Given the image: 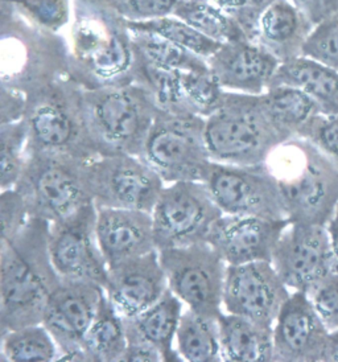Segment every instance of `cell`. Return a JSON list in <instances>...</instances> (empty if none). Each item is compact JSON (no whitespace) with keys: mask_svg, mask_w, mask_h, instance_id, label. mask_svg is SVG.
Segmentation results:
<instances>
[{"mask_svg":"<svg viewBox=\"0 0 338 362\" xmlns=\"http://www.w3.org/2000/svg\"><path fill=\"white\" fill-rule=\"evenodd\" d=\"M218 325L222 361L274 362V328L233 313H222Z\"/></svg>","mask_w":338,"mask_h":362,"instance_id":"484cf974","label":"cell"},{"mask_svg":"<svg viewBox=\"0 0 338 362\" xmlns=\"http://www.w3.org/2000/svg\"><path fill=\"white\" fill-rule=\"evenodd\" d=\"M205 138L211 160L237 165L263 164L289 141L269 118L260 94L228 90L206 118Z\"/></svg>","mask_w":338,"mask_h":362,"instance_id":"5b68a950","label":"cell"},{"mask_svg":"<svg viewBox=\"0 0 338 362\" xmlns=\"http://www.w3.org/2000/svg\"><path fill=\"white\" fill-rule=\"evenodd\" d=\"M172 15L221 44L249 39L238 21L209 0H177Z\"/></svg>","mask_w":338,"mask_h":362,"instance_id":"4dcf8cb0","label":"cell"},{"mask_svg":"<svg viewBox=\"0 0 338 362\" xmlns=\"http://www.w3.org/2000/svg\"><path fill=\"white\" fill-rule=\"evenodd\" d=\"M315 25L338 12V0H292Z\"/></svg>","mask_w":338,"mask_h":362,"instance_id":"7bdbcfd3","label":"cell"},{"mask_svg":"<svg viewBox=\"0 0 338 362\" xmlns=\"http://www.w3.org/2000/svg\"><path fill=\"white\" fill-rule=\"evenodd\" d=\"M127 344L124 320L105 293L83 339V362L122 361Z\"/></svg>","mask_w":338,"mask_h":362,"instance_id":"4316f807","label":"cell"},{"mask_svg":"<svg viewBox=\"0 0 338 362\" xmlns=\"http://www.w3.org/2000/svg\"><path fill=\"white\" fill-rule=\"evenodd\" d=\"M291 223L327 226L338 206V165L308 139L281 143L266 161Z\"/></svg>","mask_w":338,"mask_h":362,"instance_id":"3957f363","label":"cell"},{"mask_svg":"<svg viewBox=\"0 0 338 362\" xmlns=\"http://www.w3.org/2000/svg\"><path fill=\"white\" fill-rule=\"evenodd\" d=\"M25 109L27 95L24 93L0 85V124L21 121Z\"/></svg>","mask_w":338,"mask_h":362,"instance_id":"b9f144b4","label":"cell"},{"mask_svg":"<svg viewBox=\"0 0 338 362\" xmlns=\"http://www.w3.org/2000/svg\"><path fill=\"white\" fill-rule=\"evenodd\" d=\"M129 25L134 28L153 32L161 37L199 54L205 60L211 57L222 45L221 42L211 40L205 35L199 33V30L190 27L188 23L181 21L173 15L163 16L153 21H139V23L129 21Z\"/></svg>","mask_w":338,"mask_h":362,"instance_id":"d6a6232c","label":"cell"},{"mask_svg":"<svg viewBox=\"0 0 338 362\" xmlns=\"http://www.w3.org/2000/svg\"><path fill=\"white\" fill-rule=\"evenodd\" d=\"M205 124L206 118L199 115L158 111L140 158L164 182H205L213 163L205 138Z\"/></svg>","mask_w":338,"mask_h":362,"instance_id":"9c48e42d","label":"cell"},{"mask_svg":"<svg viewBox=\"0 0 338 362\" xmlns=\"http://www.w3.org/2000/svg\"><path fill=\"white\" fill-rule=\"evenodd\" d=\"M68 37L37 27L0 0V85L25 95L69 77Z\"/></svg>","mask_w":338,"mask_h":362,"instance_id":"277c9868","label":"cell"},{"mask_svg":"<svg viewBox=\"0 0 338 362\" xmlns=\"http://www.w3.org/2000/svg\"><path fill=\"white\" fill-rule=\"evenodd\" d=\"M95 232L109 267L158 250L149 211L100 206Z\"/></svg>","mask_w":338,"mask_h":362,"instance_id":"7402d4cb","label":"cell"},{"mask_svg":"<svg viewBox=\"0 0 338 362\" xmlns=\"http://www.w3.org/2000/svg\"><path fill=\"white\" fill-rule=\"evenodd\" d=\"M89 161L59 152L28 153L13 188L23 196L30 217L60 221L94 202L88 184Z\"/></svg>","mask_w":338,"mask_h":362,"instance_id":"ba28073f","label":"cell"},{"mask_svg":"<svg viewBox=\"0 0 338 362\" xmlns=\"http://www.w3.org/2000/svg\"><path fill=\"white\" fill-rule=\"evenodd\" d=\"M238 21L250 40L255 41L259 18L274 0H209Z\"/></svg>","mask_w":338,"mask_h":362,"instance_id":"ab89813d","label":"cell"},{"mask_svg":"<svg viewBox=\"0 0 338 362\" xmlns=\"http://www.w3.org/2000/svg\"><path fill=\"white\" fill-rule=\"evenodd\" d=\"M28 127L24 118L15 123L0 124V188L16 185L27 161Z\"/></svg>","mask_w":338,"mask_h":362,"instance_id":"836d02e7","label":"cell"},{"mask_svg":"<svg viewBox=\"0 0 338 362\" xmlns=\"http://www.w3.org/2000/svg\"><path fill=\"white\" fill-rule=\"evenodd\" d=\"M159 257L169 290L192 311L218 319L228 264L209 242L164 249Z\"/></svg>","mask_w":338,"mask_h":362,"instance_id":"8fae6325","label":"cell"},{"mask_svg":"<svg viewBox=\"0 0 338 362\" xmlns=\"http://www.w3.org/2000/svg\"><path fill=\"white\" fill-rule=\"evenodd\" d=\"M286 220H269L255 216L222 214L213 225L206 242L226 264L272 262L281 234L289 226Z\"/></svg>","mask_w":338,"mask_h":362,"instance_id":"d6986e66","label":"cell"},{"mask_svg":"<svg viewBox=\"0 0 338 362\" xmlns=\"http://www.w3.org/2000/svg\"><path fill=\"white\" fill-rule=\"evenodd\" d=\"M69 77L86 90L135 82L136 49L129 21L105 0H73Z\"/></svg>","mask_w":338,"mask_h":362,"instance_id":"6da1fadb","label":"cell"},{"mask_svg":"<svg viewBox=\"0 0 338 362\" xmlns=\"http://www.w3.org/2000/svg\"><path fill=\"white\" fill-rule=\"evenodd\" d=\"M223 214L202 181H177L164 187L152 211L158 250L185 247L208 240Z\"/></svg>","mask_w":338,"mask_h":362,"instance_id":"30bf717a","label":"cell"},{"mask_svg":"<svg viewBox=\"0 0 338 362\" xmlns=\"http://www.w3.org/2000/svg\"><path fill=\"white\" fill-rule=\"evenodd\" d=\"M272 264L289 290L310 295L324 281L338 275V257L328 228L289 223L274 250Z\"/></svg>","mask_w":338,"mask_h":362,"instance_id":"5bb4252c","label":"cell"},{"mask_svg":"<svg viewBox=\"0 0 338 362\" xmlns=\"http://www.w3.org/2000/svg\"><path fill=\"white\" fill-rule=\"evenodd\" d=\"M24 121L28 127L27 155L48 151L88 161L100 158L86 124L83 88L70 77L28 93Z\"/></svg>","mask_w":338,"mask_h":362,"instance_id":"8992f818","label":"cell"},{"mask_svg":"<svg viewBox=\"0 0 338 362\" xmlns=\"http://www.w3.org/2000/svg\"><path fill=\"white\" fill-rule=\"evenodd\" d=\"M136 53L151 65L175 71H209L208 60L149 30L129 25Z\"/></svg>","mask_w":338,"mask_h":362,"instance_id":"f546056e","label":"cell"},{"mask_svg":"<svg viewBox=\"0 0 338 362\" xmlns=\"http://www.w3.org/2000/svg\"><path fill=\"white\" fill-rule=\"evenodd\" d=\"M269 118L289 139L298 136L303 129L322 111L305 93L292 86H274L260 94Z\"/></svg>","mask_w":338,"mask_h":362,"instance_id":"83f0119b","label":"cell"},{"mask_svg":"<svg viewBox=\"0 0 338 362\" xmlns=\"http://www.w3.org/2000/svg\"><path fill=\"white\" fill-rule=\"evenodd\" d=\"M328 336L308 293L293 291L274 325V362H322Z\"/></svg>","mask_w":338,"mask_h":362,"instance_id":"ac0fdd59","label":"cell"},{"mask_svg":"<svg viewBox=\"0 0 338 362\" xmlns=\"http://www.w3.org/2000/svg\"><path fill=\"white\" fill-rule=\"evenodd\" d=\"M291 293L272 262L228 264L226 267L223 307L228 313L274 328Z\"/></svg>","mask_w":338,"mask_h":362,"instance_id":"e0dca14e","label":"cell"},{"mask_svg":"<svg viewBox=\"0 0 338 362\" xmlns=\"http://www.w3.org/2000/svg\"><path fill=\"white\" fill-rule=\"evenodd\" d=\"M298 136L312 141L320 151L338 165V114H318Z\"/></svg>","mask_w":338,"mask_h":362,"instance_id":"74e56055","label":"cell"},{"mask_svg":"<svg viewBox=\"0 0 338 362\" xmlns=\"http://www.w3.org/2000/svg\"><path fill=\"white\" fill-rule=\"evenodd\" d=\"M105 293L98 283L74 279H61L52 292L41 324L57 344L60 360L83 362V339Z\"/></svg>","mask_w":338,"mask_h":362,"instance_id":"2e32d148","label":"cell"},{"mask_svg":"<svg viewBox=\"0 0 338 362\" xmlns=\"http://www.w3.org/2000/svg\"><path fill=\"white\" fill-rule=\"evenodd\" d=\"M50 222L30 217L11 241L0 242V333L42 322L61 276L50 259Z\"/></svg>","mask_w":338,"mask_h":362,"instance_id":"7a4b0ae2","label":"cell"},{"mask_svg":"<svg viewBox=\"0 0 338 362\" xmlns=\"http://www.w3.org/2000/svg\"><path fill=\"white\" fill-rule=\"evenodd\" d=\"M30 211L23 196L15 188L0 194V242L11 241L24 229L30 220Z\"/></svg>","mask_w":338,"mask_h":362,"instance_id":"8d00e7d4","label":"cell"},{"mask_svg":"<svg viewBox=\"0 0 338 362\" xmlns=\"http://www.w3.org/2000/svg\"><path fill=\"white\" fill-rule=\"evenodd\" d=\"M97 206H82L69 217L50 222L48 247L61 279L98 283L106 291L109 266L100 250L97 232Z\"/></svg>","mask_w":338,"mask_h":362,"instance_id":"9a60e30c","label":"cell"},{"mask_svg":"<svg viewBox=\"0 0 338 362\" xmlns=\"http://www.w3.org/2000/svg\"><path fill=\"white\" fill-rule=\"evenodd\" d=\"M168 290L159 250L109 267L106 295L123 319L148 310Z\"/></svg>","mask_w":338,"mask_h":362,"instance_id":"ffe728a7","label":"cell"},{"mask_svg":"<svg viewBox=\"0 0 338 362\" xmlns=\"http://www.w3.org/2000/svg\"><path fill=\"white\" fill-rule=\"evenodd\" d=\"M177 352L188 362L222 361L218 319L188 310L182 313L176 334Z\"/></svg>","mask_w":338,"mask_h":362,"instance_id":"f1b7e54d","label":"cell"},{"mask_svg":"<svg viewBox=\"0 0 338 362\" xmlns=\"http://www.w3.org/2000/svg\"><path fill=\"white\" fill-rule=\"evenodd\" d=\"M123 19L131 23L153 21L172 15L177 0H105Z\"/></svg>","mask_w":338,"mask_h":362,"instance_id":"f35d334b","label":"cell"},{"mask_svg":"<svg viewBox=\"0 0 338 362\" xmlns=\"http://www.w3.org/2000/svg\"><path fill=\"white\" fill-rule=\"evenodd\" d=\"M301 56L338 71V12L313 27Z\"/></svg>","mask_w":338,"mask_h":362,"instance_id":"d590c367","label":"cell"},{"mask_svg":"<svg viewBox=\"0 0 338 362\" xmlns=\"http://www.w3.org/2000/svg\"><path fill=\"white\" fill-rule=\"evenodd\" d=\"M88 184L97 208L152 213L164 181L139 156L120 153L88 163Z\"/></svg>","mask_w":338,"mask_h":362,"instance_id":"4fadbf2b","label":"cell"},{"mask_svg":"<svg viewBox=\"0 0 338 362\" xmlns=\"http://www.w3.org/2000/svg\"><path fill=\"white\" fill-rule=\"evenodd\" d=\"M321 320L329 332L338 328V275H333L321 283L309 295Z\"/></svg>","mask_w":338,"mask_h":362,"instance_id":"60d3db41","label":"cell"},{"mask_svg":"<svg viewBox=\"0 0 338 362\" xmlns=\"http://www.w3.org/2000/svg\"><path fill=\"white\" fill-rule=\"evenodd\" d=\"M292 86L316 102L322 114H338V71L305 56L284 61L269 88Z\"/></svg>","mask_w":338,"mask_h":362,"instance_id":"d4e9b609","label":"cell"},{"mask_svg":"<svg viewBox=\"0 0 338 362\" xmlns=\"http://www.w3.org/2000/svg\"><path fill=\"white\" fill-rule=\"evenodd\" d=\"M90 139L100 156L127 153L141 156L158 106L139 83L83 89Z\"/></svg>","mask_w":338,"mask_h":362,"instance_id":"52a82bcc","label":"cell"},{"mask_svg":"<svg viewBox=\"0 0 338 362\" xmlns=\"http://www.w3.org/2000/svg\"><path fill=\"white\" fill-rule=\"evenodd\" d=\"M313 27L292 0H274L259 18L255 41L284 62L301 56Z\"/></svg>","mask_w":338,"mask_h":362,"instance_id":"603a6c76","label":"cell"},{"mask_svg":"<svg viewBox=\"0 0 338 362\" xmlns=\"http://www.w3.org/2000/svg\"><path fill=\"white\" fill-rule=\"evenodd\" d=\"M329 235H330V241H332V246H333V250L336 252V255L338 257V206L332 220L329 221L328 225Z\"/></svg>","mask_w":338,"mask_h":362,"instance_id":"bcb514c9","label":"cell"},{"mask_svg":"<svg viewBox=\"0 0 338 362\" xmlns=\"http://www.w3.org/2000/svg\"><path fill=\"white\" fill-rule=\"evenodd\" d=\"M205 184L223 214L289 218L278 181L266 163L237 165L213 161Z\"/></svg>","mask_w":338,"mask_h":362,"instance_id":"7c38bea8","label":"cell"},{"mask_svg":"<svg viewBox=\"0 0 338 362\" xmlns=\"http://www.w3.org/2000/svg\"><path fill=\"white\" fill-rule=\"evenodd\" d=\"M1 336V357L8 362H50L60 360L59 346L42 324L12 329Z\"/></svg>","mask_w":338,"mask_h":362,"instance_id":"1f68e13d","label":"cell"},{"mask_svg":"<svg viewBox=\"0 0 338 362\" xmlns=\"http://www.w3.org/2000/svg\"><path fill=\"white\" fill-rule=\"evenodd\" d=\"M21 15L37 27L52 32L69 28L73 0H7Z\"/></svg>","mask_w":338,"mask_h":362,"instance_id":"e575fe53","label":"cell"},{"mask_svg":"<svg viewBox=\"0 0 338 362\" xmlns=\"http://www.w3.org/2000/svg\"><path fill=\"white\" fill-rule=\"evenodd\" d=\"M182 316V302L169 290L148 310L124 320L127 342H147L158 348L164 362H180L173 348Z\"/></svg>","mask_w":338,"mask_h":362,"instance_id":"cb8c5ba5","label":"cell"},{"mask_svg":"<svg viewBox=\"0 0 338 362\" xmlns=\"http://www.w3.org/2000/svg\"><path fill=\"white\" fill-rule=\"evenodd\" d=\"M322 362H338V328L329 332Z\"/></svg>","mask_w":338,"mask_h":362,"instance_id":"f6af8a7d","label":"cell"},{"mask_svg":"<svg viewBox=\"0 0 338 362\" xmlns=\"http://www.w3.org/2000/svg\"><path fill=\"white\" fill-rule=\"evenodd\" d=\"M123 362H159L164 361L163 354L158 348L147 342H129L123 356Z\"/></svg>","mask_w":338,"mask_h":362,"instance_id":"ee69618b","label":"cell"},{"mask_svg":"<svg viewBox=\"0 0 338 362\" xmlns=\"http://www.w3.org/2000/svg\"><path fill=\"white\" fill-rule=\"evenodd\" d=\"M281 62L259 42L249 39L230 41L208 59L210 71L228 91L262 94Z\"/></svg>","mask_w":338,"mask_h":362,"instance_id":"44dd1931","label":"cell"}]
</instances>
